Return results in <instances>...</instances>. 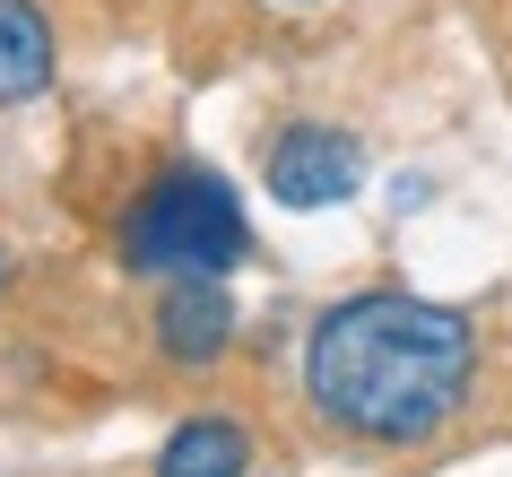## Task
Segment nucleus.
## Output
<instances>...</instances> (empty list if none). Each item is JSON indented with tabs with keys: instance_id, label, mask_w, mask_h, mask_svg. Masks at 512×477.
Segmentation results:
<instances>
[{
	"instance_id": "f257e3e1",
	"label": "nucleus",
	"mask_w": 512,
	"mask_h": 477,
	"mask_svg": "<svg viewBox=\"0 0 512 477\" xmlns=\"http://www.w3.org/2000/svg\"><path fill=\"white\" fill-rule=\"evenodd\" d=\"M478 382V321L408 287L339 295L304 339V399L356 443H426Z\"/></svg>"
},
{
	"instance_id": "f03ea898",
	"label": "nucleus",
	"mask_w": 512,
	"mask_h": 477,
	"mask_svg": "<svg viewBox=\"0 0 512 477\" xmlns=\"http://www.w3.org/2000/svg\"><path fill=\"white\" fill-rule=\"evenodd\" d=\"M252 261V217L217 165H165L122 217V269L139 278H226Z\"/></svg>"
},
{
	"instance_id": "7ed1b4c3",
	"label": "nucleus",
	"mask_w": 512,
	"mask_h": 477,
	"mask_svg": "<svg viewBox=\"0 0 512 477\" xmlns=\"http://www.w3.org/2000/svg\"><path fill=\"white\" fill-rule=\"evenodd\" d=\"M261 183H270L278 209H339V200H356V183H365V148H356L339 122H287V131L270 139Z\"/></svg>"
},
{
	"instance_id": "20e7f679",
	"label": "nucleus",
	"mask_w": 512,
	"mask_h": 477,
	"mask_svg": "<svg viewBox=\"0 0 512 477\" xmlns=\"http://www.w3.org/2000/svg\"><path fill=\"white\" fill-rule=\"evenodd\" d=\"M226 347H235L226 278H165V295H157V356L165 365H217Z\"/></svg>"
},
{
	"instance_id": "39448f33",
	"label": "nucleus",
	"mask_w": 512,
	"mask_h": 477,
	"mask_svg": "<svg viewBox=\"0 0 512 477\" xmlns=\"http://www.w3.org/2000/svg\"><path fill=\"white\" fill-rule=\"evenodd\" d=\"M61 70V44H53V9L44 0H0V113L9 105H35Z\"/></svg>"
},
{
	"instance_id": "423d86ee",
	"label": "nucleus",
	"mask_w": 512,
	"mask_h": 477,
	"mask_svg": "<svg viewBox=\"0 0 512 477\" xmlns=\"http://www.w3.org/2000/svg\"><path fill=\"white\" fill-rule=\"evenodd\" d=\"M243 469H252V434L235 417H191L157 451V477H243Z\"/></svg>"
}]
</instances>
